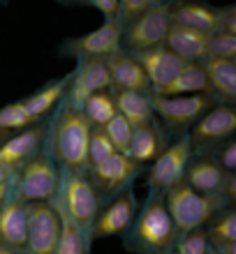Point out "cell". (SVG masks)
<instances>
[{"mask_svg":"<svg viewBox=\"0 0 236 254\" xmlns=\"http://www.w3.org/2000/svg\"><path fill=\"white\" fill-rule=\"evenodd\" d=\"M88 136L90 125L86 123L83 114L61 104L54 111V121L47 123L44 148L61 171H86Z\"/></svg>","mask_w":236,"mask_h":254,"instance_id":"obj_1","label":"cell"},{"mask_svg":"<svg viewBox=\"0 0 236 254\" xmlns=\"http://www.w3.org/2000/svg\"><path fill=\"white\" fill-rule=\"evenodd\" d=\"M128 250L135 254H171L178 241L174 222L167 213L164 196L157 190H149V196L144 206L137 210V217L132 222L128 234Z\"/></svg>","mask_w":236,"mask_h":254,"instance_id":"obj_2","label":"cell"},{"mask_svg":"<svg viewBox=\"0 0 236 254\" xmlns=\"http://www.w3.org/2000/svg\"><path fill=\"white\" fill-rule=\"evenodd\" d=\"M81 234L88 238L95 217L102 208V199L88 181L86 171H61V185L51 201ZM90 243V241H88Z\"/></svg>","mask_w":236,"mask_h":254,"instance_id":"obj_3","label":"cell"},{"mask_svg":"<svg viewBox=\"0 0 236 254\" xmlns=\"http://www.w3.org/2000/svg\"><path fill=\"white\" fill-rule=\"evenodd\" d=\"M162 196H164V206H167V213L174 222L178 236H185L195 229H204L213 215L230 206L223 196L199 194L192 188H188L183 181L174 188H169L167 192H162Z\"/></svg>","mask_w":236,"mask_h":254,"instance_id":"obj_4","label":"cell"},{"mask_svg":"<svg viewBox=\"0 0 236 254\" xmlns=\"http://www.w3.org/2000/svg\"><path fill=\"white\" fill-rule=\"evenodd\" d=\"M58 185H61V169L56 167V162L47 153V148H42L14 176V194L23 203L54 201Z\"/></svg>","mask_w":236,"mask_h":254,"instance_id":"obj_5","label":"cell"},{"mask_svg":"<svg viewBox=\"0 0 236 254\" xmlns=\"http://www.w3.org/2000/svg\"><path fill=\"white\" fill-rule=\"evenodd\" d=\"M151 104H153L156 121H160L167 132L183 136V134H188L192 129V125L209 109L216 107L218 100L213 95H183V97H157V95H151Z\"/></svg>","mask_w":236,"mask_h":254,"instance_id":"obj_6","label":"cell"},{"mask_svg":"<svg viewBox=\"0 0 236 254\" xmlns=\"http://www.w3.org/2000/svg\"><path fill=\"white\" fill-rule=\"evenodd\" d=\"M236 136V107L218 102L209 109L188 132L190 146L195 155H211L218 146Z\"/></svg>","mask_w":236,"mask_h":254,"instance_id":"obj_7","label":"cell"},{"mask_svg":"<svg viewBox=\"0 0 236 254\" xmlns=\"http://www.w3.org/2000/svg\"><path fill=\"white\" fill-rule=\"evenodd\" d=\"M169 2L156 0V5L149 12H144L139 19L121 28V49L128 54L146 51L153 47H162L169 30Z\"/></svg>","mask_w":236,"mask_h":254,"instance_id":"obj_8","label":"cell"},{"mask_svg":"<svg viewBox=\"0 0 236 254\" xmlns=\"http://www.w3.org/2000/svg\"><path fill=\"white\" fill-rule=\"evenodd\" d=\"M116 51H121L118 21H104L100 28L70 37L58 47V54L63 58H75V61H107Z\"/></svg>","mask_w":236,"mask_h":254,"instance_id":"obj_9","label":"cell"},{"mask_svg":"<svg viewBox=\"0 0 236 254\" xmlns=\"http://www.w3.org/2000/svg\"><path fill=\"white\" fill-rule=\"evenodd\" d=\"M28 238L26 254H54L61 238V215L51 201L26 203Z\"/></svg>","mask_w":236,"mask_h":254,"instance_id":"obj_10","label":"cell"},{"mask_svg":"<svg viewBox=\"0 0 236 254\" xmlns=\"http://www.w3.org/2000/svg\"><path fill=\"white\" fill-rule=\"evenodd\" d=\"M142 174V167H137L135 162L125 157V155L116 153L107 157L100 164L86 167V176L90 185L95 188L100 199H114L116 194H121L123 190L132 188V183L137 181V176Z\"/></svg>","mask_w":236,"mask_h":254,"instance_id":"obj_11","label":"cell"},{"mask_svg":"<svg viewBox=\"0 0 236 254\" xmlns=\"http://www.w3.org/2000/svg\"><path fill=\"white\" fill-rule=\"evenodd\" d=\"M137 210H139V203H137L135 190L132 188L123 190L121 194H116L114 199H109L100 208L93 227L88 231V241L125 236L130 231V227H132V222H135Z\"/></svg>","mask_w":236,"mask_h":254,"instance_id":"obj_12","label":"cell"},{"mask_svg":"<svg viewBox=\"0 0 236 254\" xmlns=\"http://www.w3.org/2000/svg\"><path fill=\"white\" fill-rule=\"evenodd\" d=\"M192 146H190L188 134L176 136L174 143H169L164 150L156 157V162L149 169V190H157V192H167L169 188H174L183 181L185 167L192 160Z\"/></svg>","mask_w":236,"mask_h":254,"instance_id":"obj_13","label":"cell"},{"mask_svg":"<svg viewBox=\"0 0 236 254\" xmlns=\"http://www.w3.org/2000/svg\"><path fill=\"white\" fill-rule=\"evenodd\" d=\"M111 88L107 72V63L104 61H77L75 72L70 74V83L63 97V107L77 109L81 111L83 102L97 90H107Z\"/></svg>","mask_w":236,"mask_h":254,"instance_id":"obj_14","label":"cell"},{"mask_svg":"<svg viewBox=\"0 0 236 254\" xmlns=\"http://www.w3.org/2000/svg\"><path fill=\"white\" fill-rule=\"evenodd\" d=\"M44 139H47V121L37 123L30 129H23L21 134H14L12 139L0 143V164H5L9 171L16 174L28 160H33L44 148Z\"/></svg>","mask_w":236,"mask_h":254,"instance_id":"obj_15","label":"cell"},{"mask_svg":"<svg viewBox=\"0 0 236 254\" xmlns=\"http://www.w3.org/2000/svg\"><path fill=\"white\" fill-rule=\"evenodd\" d=\"M132 58L139 63V67H142L144 74H146V79H149V83H151V93H153V90H160L162 86H167L169 81L181 72V67L185 65V63H183L178 56L171 54L164 44H162V47L146 49V51H137V54H132Z\"/></svg>","mask_w":236,"mask_h":254,"instance_id":"obj_16","label":"cell"},{"mask_svg":"<svg viewBox=\"0 0 236 254\" xmlns=\"http://www.w3.org/2000/svg\"><path fill=\"white\" fill-rule=\"evenodd\" d=\"M169 23L204 35H213L218 33V9L199 0L169 2Z\"/></svg>","mask_w":236,"mask_h":254,"instance_id":"obj_17","label":"cell"},{"mask_svg":"<svg viewBox=\"0 0 236 254\" xmlns=\"http://www.w3.org/2000/svg\"><path fill=\"white\" fill-rule=\"evenodd\" d=\"M28 238V215L26 203L12 194L0 208V245L26 254Z\"/></svg>","mask_w":236,"mask_h":254,"instance_id":"obj_18","label":"cell"},{"mask_svg":"<svg viewBox=\"0 0 236 254\" xmlns=\"http://www.w3.org/2000/svg\"><path fill=\"white\" fill-rule=\"evenodd\" d=\"M107 72L109 81L114 90H135V93H151V83L146 79L144 69L139 63L132 58L128 51H116L114 56H109L107 61Z\"/></svg>","mask_w":236,"mask_h":254,"instance_id":"obj_19","label":"cell"},{"mask_svg":"<svg viewBox=\"0 0 236 254\" xmlns=\"http://www.w3.org/2000/svg\"><path fill=\"white\" fill-rule=\"evenodd\" d=\"M225 181V171L206 155H192V160L185 167L183 183L192 188L195 192L206 194V196H220Z\"/></svg>","mask_w":236,"mask_h":254,"instance_id":"obj_20","label":"cell"},{"mask_svg":"<svg viewBox=\"0 0 236 254\" xmlns=\"http://www.w3.org/2000/svg\"><path fill=\"white\" fill-rule=\"evenodd\" d=\"M164 148H167L164 132L160 129V125L156 121V123H149V125L132 127V139H130L125 157H130L137 167L144 169V164H153L156 157Z\"/></svg>","mask_w":236,"mask_h":254,"instance_id":"obj_21","label":"cell"},{"mask_svg":"<svg viewBox=\"0 0 236 254\" xmlns=\"http://www.w3.org/2000/svg\"><path fill=\"white\" fill-rule=\"evenodd\" d=\"M202 69L211 86V93L218 102L234 104L236 102V61H218V58H204Z\"/></svg>","mask_w":236,"mask_h":254,"instance_id":"obj_22","label":"cell"},{"mask_svg":"<svg viewBox=\"0 0 236 254\" xmlns=\"http://www.w3.org/2000/svg\"><path fill=\"white\" fill-rule=\"evenodd\" d=\"M151 95H157V97H183V95H213V93H211V86L206 81L202 65L199 63H185L181 67V72L176 74L167 86H162L160 90H153Z\"/></svg>","mask_w":236,"mask_h":254,"instance_id":"obj_23","label":"cell"},{"mask_svg":"<svg viewBox=\"0 0 236 254\" xmlns=\"http://www.w3.org/2000/svg\"><path fill=\"white\" fill-rule=\"evenodd\" d=\"M206 44H209V35L178 26H169L164 37V47L183 63H202L206 58Z\"/></svg>","mask_w":236,"mask_h":254,"instance_id":"obj_24","label":"cell"},{"mask_svg":"<svg viewBox=\"0 0 236 254\" xmlns=\"http://www.w3.org/2000/svg\"><path fill=\"white\" fill-rule=\"evenodd\" d=\"M206 241L218 254H236V208L227 206L206 222Z\"/></svg>","mask_w":236,"mask_h":254,"instance_id":"obj_25","label":"cell"},{"mask_svg":"<svg viewBox=\"0 0 236 254\" xmlns=\"http://www.w3.org/2000/svg\"><path fill=\"white\" fill-rule=\"evenodd\" d=\"M116 114L123 116L132 127L156 123L153 104H151V93H135V90H114Z\"/></svg>","mask_w":236,"mask_h":254,"instance_id":"obj_26","label":"cell"},{"mask_svg":"<svg viewBox=\"0 0 236 254\" xmlns=\"http://www.w3.org/2000/svg\"><path fill=\"white\" fill-rule=\"evenodd\" d=\"M68 83H70V74L68 76H61V79H54L44 83L40 90H35L33 95H28L21 100V104L26 107V111L33 118L37 121H44L51 111L61 107L63 97H65V90H68Z\"/></svg>","mask_w":236,"mask_h":254,"instance_id":"obj_27","label":"cell"},{"mask_svg":"<svg viewBox=\"0 0 236 254\" xmlns=\"http://www.w3.org/2000/svg\"><path fill=\"white\" fill-rule=\"evenodd\" d=\"M37 123H44V121L33 118V116L26 111V107L21 104V100L0 107V143H5L7 139H12L14 134H21L23 129L35 127Z\"/></svg>","mask_w":236,"mask_h":254,"instance_id":"obj_28","label":"cell"},{"mask_svg":"<svg viewBox=\"0 0 236 254\" xmlns=\"http://www.w3.org/2000/svg\"><path fill=\"white\" fill-rule=\"evenodd\" d=\"M81 114L86 118V123L90 127H104L111 118L116 116V104H114V93L111 88L107 90H97L83 102Z\"/></svg>","mask_w":236,"mask_h":254,"instance_id":"obj_29","label":"cell"},{"mask_svg":"<svg viewBox=\"0 0 236 254\" xmlns=\"http://www.w3.org/2000/svg\"><path fill=\"white\" fill-rule=\"evenodd\" d=\"M58 215H61V238H58V245H56L54 254H88V238L61 210H58Z\"/></svg>","mask_w":236,"mask_h":254,"instance_id":"obj_30","label":"cell"},{"mask_svg":"<svg viewBox=\"0 0 236 254\" xmlns=\"http://www.w3.org/2000/svg\"><path fill=\"white\" fill-rule=\"evenodd\" d=\"M116 155V148L111 146L109 136L104 134L102 127H90V136H88V167L100 164L107 157Z\"/></svg>","mask_w":236,"mask_h":254,"instance_id":"obj_31","label":"cell"},{"mask_svg":"<svg viewBox=\"0 0 236 254\" xmlns=\"http://www.w3.org/2000/svg\"><path fill=\"white\" fill-rule=\"evenodd\" d=\"M104 129V134L109 136V141H111V146L116 148V153L125 155L128 153V146H130V139H132V125H130L123 116L116 114L111 121L107 123V125L102 127Z\"/></svg>","mask_w":236,"mask_h":254,"instance_id":"obj_32","label":"cell"},{"mask_svg":"<svg viewBox=\"0 0 236 254\" xmlns=\"http://www.w3.org/2000/svg\"><path fill=\"white\" fill-rule=\"evenodd\" d=\"M206 58H218V61H236V35H227V33H213V35H209Z\"/></svg>","mask_w":236,"mask_h":254,"instance_id":"obj_33","label":"cell"},{"mask_svg":"<svg viewBox=\"0 0 236 254\" xmlns=\"http://www.w3.org/2000/svg\"><path fill=\"white\" fill-rule=\"evenodd\" d=\"M209 250H211V245L206 241L204 229H195V231H190L185 236H178L176 248L171 254H209Z\"/></svg>","mask_w":236,"mask_h":254,"instance_id":"obj_34","label":"cell"},{"mask_svg":"<svg viewBox=\"0 0 236 254\" xmlns=\"http://www.w3.org/2000/svg\"><path fill=\"white\" fill-rule=\"evenodd\" d=\"M156 5V0H118V26H128L135 19H139L144 12H149Z\"/></svg>","mask_w":236,"mask_h":254,"instance_id":"obj_35","label":"cell"},{"mask_svg":"<svg viewBox=\"0 0 236 254\" xmlns=\"http://www.w3.org/2000/svg\"><path fill=\"white\" fill-rule=\"evenodd\" d=\"M223 169L225 174H236V139L225 141L223 146H218L211 155H206Z\"/></svg>","mask_w":236,"mask_h":254,"instance_id":"obj_36","label":"cell"},{"mask_svg":"<svg viewBox=\"0 0 236 254\" xmlns=\"http://www.w3.org/2000/svg\"><path fill=\"white\" fill-rule=\"evenodd\" d=\"M218 33L236 35V5H227L218 9Z\"/></svg>","mask_w":236,"mask_h":254,"instance_id":"obj_37","label":"cell"},{"mask_svg":"<svg viewBox=\"0 0 236 254\" xmlns=\"http://www.w3.org/2000/svg\"><path fill=\"white\" fill-rule=\"evenodd\" d=\"M88 7H93L104 16V21H116L118 19V0H88Z\"/></svg>","mask_w":236,"mask_h":254,"instance_id":"obj_38","label":"cell"},{"mask_svg":"<svg viewBox=\"0 0 236 254\" xmlns=\"http://www.w3.org/2000/svg\"><path fill=\"white\" fill-rule=\"evenodd\" d=\"M12 194H14V178L7 183H0V208H2V203H5Z\"/></svg>","mask_w":236,"mask_h":254,"instance_id":"obj_39","label":"cell"},{"mask_svg":"<svg viewBox=\"0 0 236 254\" xmlns=\"http://www.w3.org/2000/svg\"><path fill=\"white\" fill-rule=\"evenodd\" d=\"M14 171H9V169L5 167V164H0V183H7V181H12L14 178Z\"/></svg>","mask_w":236,"mask_h":254,"instance_id":"obj_40","label":"cell"},{"mask_svg":"<svg viewBox=\"0 0 236 254\" xmlns=\"http://www.w3.org/2000/svg\"><path fill=\"white\" fill-rule=\"evenodd\" d=\"M0 254H23V252H16V250H9L5 245H0Z\"/></svg>","mask_w":236,"mask_h":254,"instance_id":"obj_41","label":"cell"},{"mask_svg":"<svg viewBox=\"0 0 236 254\" xmlns=\"http://www.w3.org/2000/svg\"><path fill=\"white\" fill-rule=\"evenodd\" d=\"M209 254H218V252H216V250H209Z\"/></svg>","mask_w":236,"mask_h":254,"instance_id":"obj_42","label":"cell"}]
</instances>
